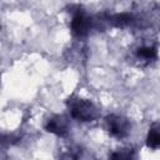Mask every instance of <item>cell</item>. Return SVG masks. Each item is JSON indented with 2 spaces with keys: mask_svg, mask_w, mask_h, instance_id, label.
Masks as SVG:
<instances>
[{
  "mask_svg": "<svg viewBox=\"0 0 160 160\" xmlns=\"http://www.w3.org/2000/svg\"><path fill=\"white\" fill-rule=\"evenodd\" d=\"M146 145L151 149L160 148V124L155 122L150 126L146 136Z\"/></svg>",
  "mask_w": 160,
  "mask_h": 160,
  "instance_id": "6",
  "label": "cell"
},
{
  "mask_svg": "<svg viewBox=\"0 0 160 160\" xmlns=\"http://www.w3.org/2000/svg\"><path fill=\"white\" fill-rule=\"evenodd\" d=\"M109 21L116 28H125L132 22V16L130 14H116L109 18Z\"/></svg>",
  "mask_w": 160,
  "mask_h": 160,
  "instance_id": "8",
  "label": "cell"
},
{
  "mask_svg": "<svg viewBox=\"0 0 160 160\" xmlns=\"http://www.w3.org/2000/svg\"><path fill=\"white\" fill-rule=\"evenodd\" d=\"M158 56L156 48L154 45H140L135 50V58L141 65H148Z\"/></svg>",
  "mask_w": 160,
  "mask_h": 160,
  "instance_id": "5",
  "label": "cell"
},
{
  "mask_svg": "<svg viewBox=\"0 0 160 160\" xmlns=\"http://www.w3.org/2000/svg\"><path fill=\"white\" fill-rule=\"evenodd\" d=\"M134 159V149L132 148H122L115 150L109 160H132Z\"/></svg>",
  "mask_w": 160,
  "mask_h": 160,
  "instance_id": "9",
  "label": "cell"
},
{
  "mask_svg": "<svg viewBox=\"0 0 160 160\" xmlns=\"http://www.w3.org/2000/svg\"><path fill=\"white\" fill-rule=\"evenodd\" d=\"M105 122H106L108 131L118 139H122V138L128 136V134L130 131V122L124 116L111 114L105 118Z\"/></svg>",
  "mask_w": 160,
  "mask_h": 160,
  "instance_id": "2",
  "label": "cell"
},
{
  "mask_svg": "<svg viewBox=\"0 0 160 160\" xmlns=\"http://www.w3.org/2000/svg\"><path fill=\"white\" fill-rule=\"evenodd\" d=\"M82 155V149L78 145H70L66 149L61 150L59 160H80Z\"/></svg>",
  "mask_w": 160,
  "mask_h": 160,
  "instance_id": "7",
  "label": "cell"
},
{
  "mask_svg": "<svg viewBox=\"0 0 160 160\" xmlns=\"http://www.w3.org/2000/svg\"><path fill=\"white\" fill-rule=\"evenodd\" d=\"M45 130L58 136H65L69 131V122L62 115H55L46 121Z\"/></svg>",
  "mask_w": 160,
  "mask_h": 160,
  "instance_id": "4",
  "label": "cell"
},
{
  "mask_svg": "<svg viewBox=\"0 0 160 160\" xmlns=\"http://www.w3.org/2000/svg\"><path fill=\"white\" fill-rule=\"evenodd\" d=\"M70 115L79 121H92L98 118L96 106L86 99H81L78 96H71L66 101Z\"/></svg>",
  "mask_w": 160,
  "mask_h": 160,
  "instance_id": "1",
  "label": "cell"
},
{
  "mask_svg": "<svg viewBox=\"0 0 160 160\" xmlns=\"http://www.w3.org/2000/svg\"><path fill=\"white\" fill-rule=\"evenodd\" d=\"M91 28V19L82 11V10H78L71 20V31L75 36L78 38H82L86 36L90 31Z\"/></svg>",
  "mask_w": 160,
  "mask_h": 160,
  "instance_id": "3",
  "label": "cell"
}]
</instances>
